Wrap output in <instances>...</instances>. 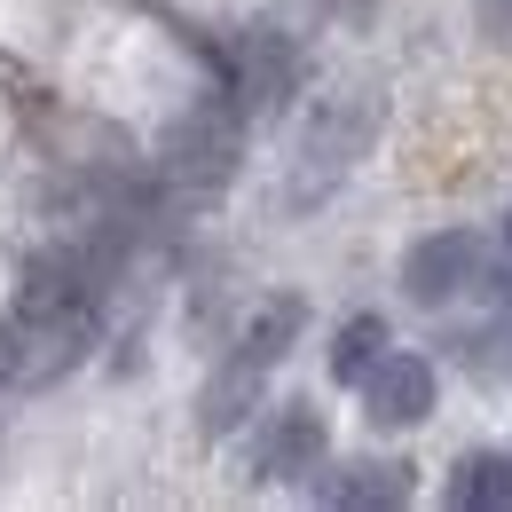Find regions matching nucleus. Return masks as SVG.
I'll return each instance as SVG.
<instances>
[{"label": "nucleus", "instance_id": "nucleus-1", "mask_svg": "<svg viewBox=\"0 0 512 512\" xmlns=\"http://www.w3.org/2000/svg\"><path fill=\"white\" fill-rule=\"evenodd\" d=\"M363 402H371V418H379V426H410V418H426V402H434V379H426V363L394 355L386 371H371Z\"/></svg>", "mask_w": 512, "mask_h": 512}, {"label": "nucleus", "instance_id": "nucleus-2", "mask_svg": "<svg viewBox=\"0 0 512 512\" xmlns=\"http://www.w3.org/2000/svg\"><path fill=\"white\" fill-rule=\"evenodd\" d=\"M316 442H323L316 418H308V410H292V418L268 434V449H260V473H292V465H308V457H316Z\"/></svg>", "mask_w": 512, "mask_h": 512}, {"label": "nucleus", "instance_id": "nucleus-3", "mask_svg": "<svg viewBox=\"0 0 512 512\" xmlns=\"http://www.w3.org/2000/svg\"><path fill=\"white\" fill-rule=\"evenodd\" d=\"M371 347H379V323H347V331H339L331 371H339V379H363V371H371Z\"/></svg>", "mask_w": 512, "mask_h": 512}]
</instances>
